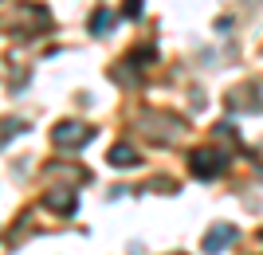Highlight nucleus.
<instances>
[{"instance_id":"obj_1","label":"nucleus","mask_w":263,"mask_h":255,"mask_svg":"<svg viewBox=\"0 0 263 255\" xmlns=\"http://www.w3.org/2000/svg\"><path fill=\"white\" fill-rule=\"evenodd\" d=\"M189 169H193V177L212 181V177H220V173L228 169V153L216 149V145H200V149L189 153Z\"/></svg>"},{"instance_id":"obj_2","label":"nucleus","mask_w":263,"mask_h":255,"mask_svg":"<svg viewBox=\"0 0 263 255\" xmlns=\"http://www.w3.org/2000/svg\"><path fill=\"white\" fill-rule=\"evenodd\" d=\"M157 63V47L154 44H145V47H134L130 55L122 59V71H114V79H118V83H138V75H142L145 67H154Z\"/></svg>"},{"instance_id":"obj_3","label":"nucleus","mask_w":263,"mask_h":255,"mask_svg":"<svg viewBox=\"0 0 263 255\" xmlns=\"http://www.w3.org/2000/svg\"><path fill=\"white\" fill-rule=\"evenodd\" d=\"M51 142H55V149H83L87 142H95V130H90L87 122H59L51 130Z\"/></svg>"},{"instance_id":"obj_4","label":"nucleus","mask_w":263,"mask_h":255,"mask_svg":"<svg viewBox=\"0 0 263 255\" xmlns=\"http://www.w3.org/2000/svg\"><path fill=\"white\" fill-rule=\"evenodd\" d=\"M236 228L232 224H216V228H209L204 232V240H200V247H204V255H220V251H228L232 244H236Z\"/></svg>"},{"instance_id":"obj_5","label":"nucleus","mask_w":263,"mask_h":255,"mask_svg":"<svg viewBox=\"0 0 263 255\" xmlns=\"http://www.w3.org/2000/svg\"><path fill=\"white\" fill-rule=\"evenodd\" d=\"M44 204L51 212H59V216H75V208H79V197H75V189H51L44 197Z\"/></svg>"},{"instance_id":"obj_6","label":"nucleus","mask_w":263,"mask_h":255,"mask_svg":"<svg viewBox=\"0 0 263 255\" xmlns=\"http://www.w3.org/2000/svg\"><path fill=\"white\" fill-rule=\"evenodd\" d=\"M114 169H138L142 165V157H138V149H134L130 142H118V145H110V157H106Z\"/></svg>"},{"instance_id":"obj_7","label":"nucleus","mask_w":263,"mask_h":255,"mask_svg":"<svg viewBox=\"0 0 263 255\" xmlns=\"http://www.w3.org/2000/svg\"><path fill=\"white\" fill-rule=\"evenodd\" d=\"M24 130H28V122H24V118H0V149H4L12 138H20Z\"/></svg>"},{"instance_id":"obj_8","label":"nucleus","mask_w":263,"mask_h":255,"mask_svg":"<svg viewBox=\"0 0 263 255\" xmlns=\"http://www.w3.org/2000/svg\"><path fill=\"white\" fill-rule=\"evenodd\" d=\"M110 24H114V12H110V8H99L95 16H90V32H95V35H102V32L110 28Z\"/></svg>"},{"instance_id":"obj_9","label":"nucleus","mask_w":263,"mask_h":255,"mask_svg":"<svg viewBox=\"0 0 263 255\" xmlns=\"http://www.w3.org/2000/svg\"><path fill=\"white\" fill-rule=\"evenodd\" d=\"M126 20H138V16H142V0H126Z\"/></svg>"}]
</instances>
